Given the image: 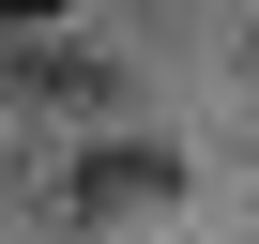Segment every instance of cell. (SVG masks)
Returning <instances> with one entry per match:
<instances>
[{"label": "cell", "instance_id": "obj_1", "mask_svg": "<svg viewBox=\"0 0 259 244\" xmlns=\"http://www.w3.org/2000/svg\"><path fill=\"white\" fill-rule=\"evenodd\" d=\"M168 198H183V153H92V168L46 183L61 229H122V214H168Z\"/></svg>", "mask_w": 259, "mask_h": 244}, {"label": "cell", "instance_id": "obj_2", "mask_svg": "<svg viewBox=\"0 0 259 244\" xmlns=\"http://www.w3.org/2000/svg\"><path fill=\"white\" fill-rule=\"evenodd\" d=\"M46 16H61V0H0V31H46Z\"/></svg>", "mask_w": 259, "mask_h": 244}]
</instances>
